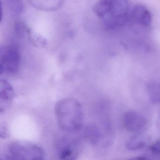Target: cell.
<instances>
[{"label":"cell","instance_id":"1","mask_svg":"<svg viewBox=\"0 0 160 160\" xmlns=\"http://www.w3.org/2000/svg\"><path fill=\"white\" fill-rule=\"evenodd\" d=\"M56 118L62 130L69 133L81 130L84 122V113L80 103L72 98H64L55 106Z\"/></svg>","mask_w":160,"mask_h":160},{"label":"cell","instance_id":"2","mask_svg":"<svg viewBox=\"0 0 160 160\" xmlns=\"http://www.w3.org/2000/svg\"><path fill=\"white\" fill-rule=\"evenodd\" d=\"M44 152L41 147L32 142L15 141L9 144L6 153L3 155L5 160H42Z\"/></svg>","mask_w":160,"mask_h":160},{"label":"cell","instance_id":"3","mask_svg":"<svg viewBox=\"0 0 160 160\" xmlns=\"http://www.w3.org/2000/svg\"><path fill=\"white\" fill-rule=\"evenodd\" d=\"M129 17L128 0H113L109 12L102 18L106 28L113 29L124 25Z\"/></svg>","mask_w":160,"mask_h":160},{"label":"cell","instance_id":"4","mask_svg":"<svg viewBox=\"0 0 160 160\" xmlns=\"http://www.w3.org/2000/svg\"><path fill=\"white\" fill-rule=\"evenodd\" d=\"M20 64V54L17 47L8 46L1 49V74L12 75L18 72Z\"/></svg>","mask_w":160,"mask_h":160},{"label":"cell","instance_id":"5","mask_svg":"<svg viewBox=\"0 0 160 160\" xmlns=\"http://www.w3.org/2000/svg\"><path fill=\"white\" fill-rule=\"evenodd\" d=\"M55 148L58 157L62 160H75L78 157L81 146L77 138L68 135L57 137Z\"/></svg>","mask_w":160,"mask_h":160},{"label":"cell","instance_id":"6","mask_svg":"<svg viewBox=\"0 0 160 160\" xmlns=\"http://www.w3.org/2000/svg\"><path fill=\"white\" fill-rule=\"evenodd\" d=\"M123 124L127 131L134 133H142L147 126V120L143 115L135 111L125 112L123 116Z\"/></svg>","mask_w":160,"mask_h":160},{"label":"cell","instance_id":"7","mask_svg":"<svg viewBox=\"0 0 160 160\" xmlns=\"http://www.w3.org/2000/svg\"><path fill=\"white\" fill-rule=\"evenodd\" d=\"M14 96L12 87L4 79H1L0 83V111H6L12 103Z\"/></svg>","mask_w":160,"mask_h":160},{"label":"cell","instance_id":"8","mask_svg":"<svg viewBox=\"0 0 160 160\" xmlns=\"http://www.w3.org/2000/svg\"><path fill=\"white\" fill-rule=\"evenodd\" d=\"M131 12V18L136 23L146 27H148L151 24L152 20L151 13L145 5L137 4L133 8Z\"/></svg>","mask_w":160,"mask_h":160},{"label":"cell","instance_id":"9","mask_svg":"<svg viewBox=\"0 0 160 160\" xmlns=\"http://www.w3.org/2000/svg\"><path fill=\"white\" fill-rule=\"evenodd\" d=\"M147 139L141 135V133H136L129 138L126 143V147L130 150L140 149L145 147Z\"/></svg>","mask_w":160,"mask_h":160},{"label":"cell","instance_id":"10","mask_svg":"<svg viewBox=\"0 0 160 160\" xmlns=\"http://www.w3.org/2000/svg\"><path fill=\"white\" fill-rule=\"evenodd\" d=\"M147 92L152 102L160 104V82H152L147 85Z\"/></svg>","mask_w":160,"mask_h":160},{"label":"cell","instance_id":"11","mask_svg":"<svg viewBox=\"0 0 160 160\" xmlns=\"http://www.w3.org/2000/svg\"><path fill=\"white\" fill-rule=\"evenodd\" d=\"M112 2L113 0H99L93 7L94 12L102 18L109 12Z\"/></svg>","mask_w":160,"mask_h":160},{"label":"cell","instance_id":"12","mask_svg":"<svg viewBox=\"0 0 160 160\" xmlns=\"http://www.w3.org/2000/svg\"><path fill=\"white\" fill-rule=\"evenodd\" d=\"M30 38L33 44L38 46H44L46 45V40L44 38H42V36L38 35L37 34H35L33 32H30L29 33Z\"/></svg>","mask_w":160,"mask_h":160},{"label":"cell","instance_id":"13","mask_svg":"<svg viewBox=\"0 0 160 160\" xmlns=\"http://www.w3.org/2000/svg\"><path fill=\"white\" fill-rule=\"evenodd\" d=\"M150 151L153 156L160 159V139L154 142L150 146Z\"/></svg>","mask_w":160,"mask_h":160},{"label":"cell","instance_id":"14","mask_svg":"<svg viewBox=\"0 0 160 160\" xmlns=\"http://www.w3.org/2000/svg\"><path fill=\"white\" fill-rule=\"evenodd\" d=\"M156 125H157V129H158L160 132V114L158 117V119H157V122H156Z\"/></svg>","mask_w":160,"mask_h":160}]
</instances>
